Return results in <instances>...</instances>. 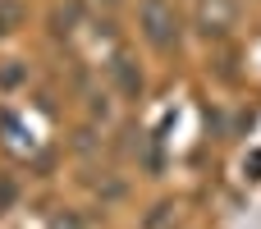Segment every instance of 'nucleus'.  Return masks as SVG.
Returning a JSON list of instances; mask_svg holds the SVG:
<instances>
[{
  "mask_svg": "<svg viewBox=\"0 0 261 229\" xmlns=\"http://www.w3.org/2000/svg\"><path fill=\"white\" fill-rule=\"evenodd\" d=\"M138 14H142V32H147V41L156 50H170L179 41V14H174L170 0H142Z\"/></svg>",
  "mask_w": 261,
  "mask_h": 229,
  "instance_id": "1",
  "label": "nucleus"
},
{
  "mask_svg": "<svg viewBox=\"0 0 261 229\" xmlns=\"http://www.w3.org/2000/svg\"><path fill=\"white\" fill-rule=\"evenodd\" d=\"M239 18L234 0H197V32L202 37H225Z\"/></svg>",
  "mask_w": 261,
  "mask_h": 229,
  "instance_id": "2",
  "label": "nucleus"
},
{
  "mask_svg": "<svg viewBox=\"0 0 261 229\" xmlns=\"http://www.w3.org/2000/svg\"><path fill=\"white\" fill-rule=\"evenodd\" d=\"M115 73H119V87H124L128 96H138V92H142V73H133V64H128V60H115Z\"/></svg>",
  "mask_w": 261,
  "mask_h": 229,
  "instance_id": "3",
  "label": "nucleus"
},
{
  "mask_svg": "<svg viewBox=\"0 0 261 229\" xmlns=\"http://www.w3.org/2000/svg\"><path fill=\"white\" fill-rule=\"evenodd\" d=\"M50 229H83V220H78L73 211H60V216L50 220Z\"/></svg>",
  "mask_w": 261,
  "mask_h": 229,
  "instance_id": "4",
  "label": "nucleus"
},
{
  "mask_svg": "<svg viewBox=\"0 0 261 229\" xmlns=\"http://www.w3.org/2000/svg\"><path fill=\"white\" fill-rule=\"evenodd\" d=\"M170 211H174V207H156V211H151V216H147V229L165 225V220H170Z\"/></svg>",
  "mask_w": 261,
  "mask_h": 229,
  "instance_id": "5",
  "label": "nucleus"
},
{
  "mask_svg": "<svg viewBox=\"0 0 261 229\" xmlns=\"http://www.w3.org/2000/svg\"><path fill=\"white\" fill-rule=\"evenodd\" d=\"M252 170H257V174H261V156H252Z\"/></svg>",
  "mask_w": 261,
  "mask_h": 229,
  "instance_id": "6",
  "label": "nucleus"
},
{
  "mask_svg": "<svg viewBox=\"0 0 261 229\" xmlns=\"http://www.w3.org/2000/svg\"><path fill=\"white\" fill-rule=\"evenodd\" d=\"M106 5H119V0H106Z\"/></svg>",
  "mask_w": 261,
  "mask_h": 229,
  "instance_id": "7",
  "label": "nucleus"
}]
</instances>
